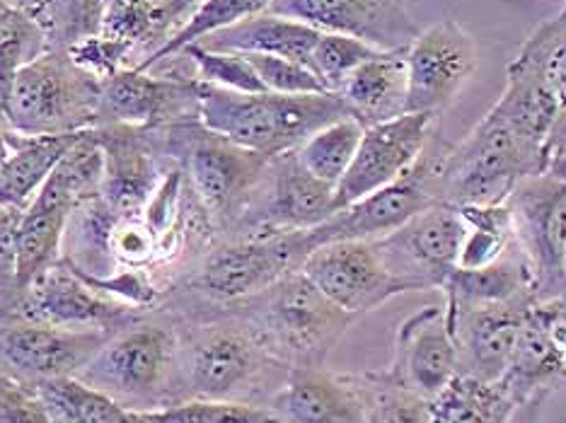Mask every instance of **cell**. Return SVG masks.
<instances>
[{
    "label": "cell",
    "instance_id": "6da1fadb",
    "mask_svg": "<svg viewBox=\"0 0 566 423\" xmlns=\"http://www.w3.org/2000/svg\"><path fill=\"white\" fill-rule=\"evenodd\" d=\"M545 168L547 140L496 102L465 140L458 146L443 140L433 165V191L448 207H496Z\"/></svg>",
    "mask_w": 566,
    "mask_h": 423
},
{
    "label": "cell",
    "instance_id": "7a4b0ae2",
    "mask_svg": "<svg viewBox=\"0 0 566 423\" xmlns=\"http://www.w3.org/2000/svg\"><path fill=\"white\" fill-rule=\"evenodd\" d=\"M344 117L349 112L334 93H233L199 83V121L266 158L298 150L319 128Z\"/></svg>",
    "mask_w": 566,
    "mask_h": 423
},
{
    "label": "cell",
    "instance_id": "3957f363",
    "mask_svg": "<svg viewBox=\"0 0 566 423\" xmlns=\"http://www.w3.org/2000/svg\"><path fill=\"white\" fill-rule=\"evenodd\" d=\"M269 353L256 329L233 313H221L179 335V394L203 400L250 402L276 373H289ZM254 404V402H250Z\"/></svg>",
    "mask_w": 566,
    "mask_h": 423
},
{
    "label": "cell",
    "instance_id": "277c9868",
    "mask_svg": "<svg viewBox=\"0 0 566 423\" xmlns=\"http://www.w3.org/2000/svg\"><path fill=\"white\" fill-rule=\"evenodd\" d=\"M221 310L248 319L269 353L289 368L325 366L329 351L358 319L323 296L301 268L260 296Z\"/></svg>",
    "mask_w": 566,
    "mask_h": 423
},
{
    "label": "cell",
    "instance_id": "5b68a950",
    "mask_svg": "<svg viewBox=\"0 0 566 423\" xmlns=\"http://www.w3.org/2000/svg\"><path fill=\"white\" fill-rule=\"evenodd\" d=\"M163 156L179 162L218 230L228 235L250 207L269 160L206 128L199 117L156 128Z\"/></svg>",
    "mask_w": 566,
    "mask_h": 423
},
{
    "label": "cell",
    "instance_id": "8992f818",
    "mask_svg": "<svg viewBox=\"0 0 566 423\" xmlns=\"http://www.w3.org/2000/svg\"><path fill=\"white\" fill-rule=\"evenodd\" d=\"M132 412H156L179 394V331L134 322L117 331L78 376Z\"/></svg>",
    "mask_w": 566,
    "mask_h": 423
},
{
    "label": "cell",
    "instance_id": "52a82bcc",
    "mask_svg": "<svg viewBox=\"0 0 566 423\" xmlns=\"http://www.w3.org/2000/svg\"><path fill=\"white\" fill-rule=\"evenodd\" d=\"M8 124L24 136H69L99 124V81L75 66L69 51L46 49L18 71Z\"/></svg>",
    "mask_w": 566,
    "mask_h": 423
},
{
    "label": "cell",
    "instance_id": "ba28073f",
    "mask_svg": "<svg viewBox=\"0 0 566 423\" xmlns=\"http://www.w3.org/2000/svg\"><path fill=\"white\" fill-rule=\"evenodd\" d=\"M311 252L307 230L216 240L185 281V290L203 303L230 307L260 296L281 278L298 272Z\"/></svg>",
    "mask_w": 566,
    "mask_h": 423
},
{
    "label": "cell",
    "instance_id": "9c48e42d",
    "mask_svg": "<svg viewBox=\"0 0 566 423\" xmlns=\"http://www.w3.org/2000/svg\"><path fill=\"white\" fill-rule=\"evenodd\" d=\"M535 303L566 298V179L527 177L506 199Z\"/></svg>",
    "mask_w": 566,
    "mask_h": 423
},
{
    "label": "cell",
    "instance_id": "30bf717a",
    "mask_svg": "<svg viewBox=\"0 0 566 423\" xmlns=\"http://www.w3.org/2000/svg\"><path fill=\"white\" fill-rule=\"evenodd\" d=\"M337 211V187L307 172L295 150H291L269 160L250 207L228 237L313 230L327 223Z\"/></svg>",
    "mask_w": 566,
    "mask_h": 423
},
{
    "label": "cell",
    "instance_id": "8fae6325",
    "mask_svg": "<svg viewBox=\"0 0 566 423\" xmlns=\"http://www.w3.org/2000/svg\"><path fill=\"white\" fill-rule=\"evenodd\" d=\"M441 146L443 138L439 128L431 136L427 150L421 152L415 168L397 179V182L349 203V207L334 213L327 223L307 230V240H311L313 250L344 240H380L395 233L397 228H402L417 213L439 203L433 191V165L436 158H439Z\"/></svg>",
    "mask_w": 566,
    "mask_h": 423
},
{
    "label": "cell",
    "instance_id": "7c38bea8",
    "mask_svg": "<svg viewBox=\"0 0 566 423\" xmlns=\"http://www.w3.org/2000/svg\"><path fill=\"white\" fill-rule=\"evenodd\" d=\"M301 272L323 296L356 317L415 290L409 281L390 272L376 242L366 240L319 245L305 256Z\"/></svg>",
    "mask_w": 566,
    "mask_h": 423
},
{
    "label": "cell",
    "instance_id": "4fadbf2b",
    "mask_svg": "<svg viewBox=\"0 0 566 423\" xmlns=\"http://www.w3.org/2000/svg\"><path fill=\"white\" fill-rule=\"evenodd\" d=\"M136 310L138 307L95 290L63 256L59 264L32 281L8 315L61 329L122 331L138 322Z\"/></svg>",
    "mask_w": 566,
    "mask_h": 423
},
{
    "label": "cell",
    "instance_id": "5bb4252c",
    "mask_svg": "<svg viewBox=\"0 0 566 423\" xmlns=\"http://www.w3.org/2000/svg\"><path fill=\"white\" fill-rule=\"evenodd\" d=\"M117 331L61 329L0 313V363L30 384L73 378Z\"/></svg>",
    "mask_w": 566,
    "mask_h": 423
},
{
    "label": "cell",
    "instance_id": "9a60e30c",
    "mask_svg": "<svg viewBox=\"0 0 566 423\" xmlns=\"http://www.w3.org/2000/svg\"><path fill=\"white\" fill-rule=\"evenodd\" d=\"M199 117V81L195 71L124 68L99 83V124L160 128Z\"/></svg>",
    "mask_w": 566,
    "mask_h": 423
},
{
    "label": "cell",
    "instance_id": "2e32d148",
    "mask_svg": "<svg viewBox=\"0 0 566 423\" xmlns=\"http://www.w3.org/2000/svg\"><path fill=\"white\" fill-rule=\"evenodd\" d=\"M407 63V114L441 117L478 68V42L458 20H441L409 44Z\"/></svg>",
    "mask_w": 566,
    "mask_h": 423
},
{
    "label": "cell",
    "instance_id": "e0dca14e",
    "mask_svg": "<svg viewBox=\"0 0 566 423\" xmlns=\"http://www.w3.org/2000/svg\"><path fill=\"white\" fill-rule=\"evenodd\" d=\"M441 117L433 114H402V117L366 126L352 168L337 184V209L364 199L373 191L397 182L415 168L431 136L439 131Z\"/></svg>",
    "mask_w": 566,
    "mask_h": 423
},
{
    "label": "cell",
    "instance_id": "ac0fdd59",
    "mask_svg": "<svg viewBox=\"0 0 566 423\" xmlns=\"http://www.w3.org/2000/svg\"><path fill=\"white\" fill-rule=\"evenodd\" d=\"M462 237L465 223L460 211L448 203H433L395 233L373 242L395 276L409 281L415 290H429L439 288L458 266Z\"/></svg>",
    "mask_w": 566,
    "mask_h": 423
},
{
    "label": "cell",
    "instance_id": "d6986e66",
    "mask_svg": "<svg viewBox=\"0 0 566 423\" xmlns=\"http://www.w3.org/2000/svg\"><path fill=\"white\" fill-rule=\"evenodd\" d=\"M95 138L105 152V179L99 199L117 218H136L146 211L163 182L167 168L156 128H134L124 124L97 126ZM172 162V160H170Z\"/></svg>",
    "mask_w": 566,
    "mask_h": 423
},
{
    "label": "cell",
    "instance_id": "ffe728a7",
    "mask_svg": "<svg viewBox=\"0 0 566 423\" xmlns=\"http://www.w3.org/2000/svg\"><path fill=\"white\" fill-rule=\"evenodd\" d=\"M266 12L354 36L380 51L407 49L421 32L405 0H274Z\"/></svg>",
    "mask_w": 566,
    "mask_h": 423
},
{
    "label": "cell",
    "instance_id": "44dd1931",
    "mask_svg": "<svg viewBox=\"0 0 566 423\" xmlns=\"http://www.w3.org/2000/svg\"><path fill=\"white\" fill-rule=\"evenodd\" d=\"M423 400L439 394L458 376V343L446 305H427L397 329L392 363L385 368Z\"/></svg>",
    "mask_w": 566,
    "mask_h": 423
},
{
    "label": "cell",
    "instance_id": "7402d4cb",
    "mask_svg": "<svg viewBox=\"0 0 566 423\" xmlns=\"http://www.w3.org/2000/svg\"><path fill=\"white\" fill-rule=\"evenodd\" d=\"M269 409L281 423H368L364 373L291 368Z\"/></svg>",
    "mask_w": 566,
    "mask_h": 423
},
{
    "label": "cell",
    "instance_id": "603a6c76",
    "mask_svg": "<svg viewBox=\"0 0 566 423\" xmlns=\"http://www.w3.org/2000/svg\"><path fill=\"white\" fill-rule=\"evenodd\" d=\"M533 300L489 305L478 310H450L448 322L458 343V373L496 382L504 378L516 351L521 327Z\"/></svg>",
    "mask_w": 566,
    "mask_h": 423
},
{
    "label": "cell",
    "instance_id": "cb8c5ba5",
    "mask_svg": "<svg viewBox=\"0 0 566 423\" xmlns=\"http://www.w3.org/2000/svg\"><path fill=\"white\" fill-rule=\"evenodd\" d=\"M555 305L557 300L533 303L527 307L516 351H513L506 373L501 378V384L511 392L518 406L566 378L564 353L555 341V335H552Z\"/></svg>",
    "mask_w": 566,
    "mask_h": 423
},
{
    "label": "cell",
    "instance_id": "d4e9b609",
    "mask_svg": "<svg viewBox=\"0 0 566 423\" xmlns=\"http://www.w3.org/2000/svg\"><path fill=\"white\" fill-rule=\"evenodd\" d=\"M409 49V46H407ZM407 49L378 51L358 66L339 89L349 117L364 126L382 124L407 114L409 63Z\"/></svg>",
    "mask_w": 566,
    "mask_h": 423
},
{
    "label": "cell",
    "instance_id": "484cf974",
    "mask_svg": "<svg viewBox=\"0 0 566 423\" xmlns=\"http://www.w3.org/2000/svg\"><path fill=\"white\" fill-rule=\"evenodd\" d=\"M75 209L54 199L46 191H36L30 207L20 211L15 228L18 250V286L20 296L40 278L46 268L63 260V240Z\"/></svg>",
    "mask_w": 566,
    "mask_h": 423
},
{
    "label": "cell",
    "instance_id": "4316f807",
    "mask_svg": "<svg viewBox=\"0 0 566 423\" xmlns=\"http://www.w3.org/2000/svg\"><path fill=\"white\" fill-rule=\"evenodd\" d=\"M450 310H478L489 305L533 300V276L518 245L504 260L484 268H453L439 286Z\"/></svg>",
    "mask_w": 566,
    "mask_h": 423
},
{
    "label": "cell",
    "instance_id": "83f0119b",
    "mask_svg": "<svg viewBox=\"0 0 566 423\" xmlns=\"http://www.w3.org/2000/svg\"><path fill=\"white\" fill-rule=\"evenodd\" d=\"M319 30L311 24L262 12L252 20H244L233 28L213 32L199 44L213 51H235V54H266L289 59L311 68L313 49L319 40Z\"/></svg>",
    "mask_w": 566,
    "mask_h": 423
},
{
    "label": "cell",
    "instance_id": "f1b7e54d",
    "mask_svg": "<svg viewBox=\"0 0 566 423\" xmlns=\"http://www.w3.org/2000/svg\"><path fill=\"white\" fill-rule=\"evenodd\" d=\"M83 134L24 136L12 131L10 150L0 162V207L6 211L28 209L56 162Z\"/></svg>",
    "mask_w": 566,
    "mask_h": 423
},
{
    "label": "cell",
    "instance_id": "f546056e",
    "mask_svg": "<svg viewBox=\"0 0 566 423\" xmlns=\"http://www.w3.org/2000/svg\"><path fill=\"white\" fill-rule=\"evenodd\" d=\"M518 402L501 384L458 373L429 400L431 423H509Z\"/></svg>",
    "mask_w": 566,
    "mask_h": 423
},
{
    "label": "cell",
    "instance_id": "4dcf8cb0",
    "mask_svg": "<svg viewBox=\"0 0 566 423\" xmlns=\"http://www.w3.org/2000/svg\"><path fill=\"white\" fill-rule=\"evenodd\" d=\"M22 12L40 30L46 49L69 51L102 30L107 0H30Z\"/></svg>",
    "mask_w": 566,
    "mask_h": 423
},
{
    "label": "cell",
    "instance_id": "1f68e13d",
    "mask_svg": "<svg viewBox=\"0 0 566 423\" xmlns=\"http://www.w3.org/2000/svg\"><path fill=\"white\" fill-rule=\"evenodd\" d=\"M272 3L274 0H203L199 10L187 20L185 28L179 30L170 42L163 44L158 51H153L144 61H138L134 68H158L165 61L175 59L179 51L187 49L189 44H199L213 32H221L226 28H233V24L262 15V12L272 8Z\"/></svg>",
    "mask_w": 566,
    "mask_h": 423
},
{
    "label": "cell",
    "instance_id": "d6a6232c",
    "mask_svg": "<svg viewBox=\"0 0 566 423\" xmlns=\"http://www.w3.org/2000/svg\"><path fill=\"white\" fill-rule=\"evenodd\" d=\"M51 423H126L132 409L81 378H59L36 384Z\"/></svg>",
    "mask_w": 566,
    "mask_h": 423
},
{
    "label": "cell",
    "instance_id": "836d02e7",
    "mask_svg": "<svg viewBox=\"0 0 566 423\" xmlns=\"http://www.w3.org/2000/svg\"><path fill=\"white\" fill-rule=\"evenodd\" d=\"M506 68L535 75L557 99L562 119L566 117V8L527 36Z\"/></svg>",
    "mask_w": 566,
    "mask_h": 423
},
{
    "label": "cell",
    "instance_id": "e575fe53",
    "mask_svg": "<svg viewBox=\"0 0 566 423\" xmlns=\"http://www.w3.org/2000/svg\"><path fill=\"white\" fill-rule=\"evenodd\" d=\"M465 223V237L458 254V268H484L516 247L509 203L496 207H455Z\"/></svg>",
    "mask_w": 566,
    "mask_h": 423
},
{
    "label": "cell",
    "instance_id": "d590c367",
    "mask_svg": "<svg viewBox=\"0 0 566 423\" xmlns=\"http://www.w3.org/2000/svg\"><path fill=\"white\" fill-rule=\"evenodd\" d=\"M366 126L354 117H344L319 128L305 144L295 150L303 168L323 179L327 184L337 187L346 170L352 168L354 156L361 144Z\"/></svg>",
    "mask_w": 566,
    "mask_h": 423
},
{
    "label": "cell",
    "instance_id": "8d00e7d4",
    "mask_svg": "<svg viewBox=\"0 0 566 423\" xmlns=\"http://www.w3.org/2000/svg\"><path fill=\"white\" fill-rule=\"evenodd\" d=\"M368 423H431L429 400L392 380L388 370L364 373Z\"/></svg>",
    "mask_w": 566,
    "mask_h": 423
},
{
    "label": "cell",
    "instance_id": "74e56055",
    "mask_svg": "<svg viewBox=\"0 0 566 423\" xmlns=\"http://www.w3.org/2000/svg\"><path fill=\"white\" fill-rule=\"evenodd\" d=\"M153 423H281L269 406L230 400L189 396L156 412H144Z\"/></svg>",
    "mask_w": 566,
    "mask_h": 423
},
{
    "label": "cell",
    "instance_id": "f35d334b",
    "mask_svg": "<svg viewBox=\"0 0 566 423\" xmlns=\"http://www.w3.org/2000/svg\"><path fill=\"white\" fill-rule=\"evenodd\" d=\"M177 56H185L191 63V71H195V78L199 83L233 89V93H266L260 75H256L244 54L189 44Z\"/></svg>",
    "mask_w": 566,
    "mask_h": 423
},
{
    "label": "cell",
    "instance_id": "ab89813d",
    "mask_svg": "<svg viewBox=\"0 0 566 423\" xmlns=\"http://www.w3.org/2000/svg\"><path fill=\"white\" fill-rule=\"evenodd\" d=\"M378 51L380 49L370 46L361 40H354V36L323 32L313 49L311 71L317 75V81L325 85L327 93L337 95L346 78H349L364 61L376 56Z\"/></svg>",
    "mask_w": 566,
    "mask_h": 423
},
{
    "label": "cell",
    "instance_id": "60d3db41",
    "mask_svg": "<svg viewBox=\"0 0 566 423\" xmlns=\"http://www.w3.org/2000/svg\"><path fill=\"white\" fill-rule=\"evenodd\" d=\"M252 63V68L260 75L266 93L279 95H313V93H327L325 85L317 81V75L289 59L266 56V54H244Z\"/></svg>",
    "mask_w": 566,
    "mask_h": 423
},
{
    "label": "cell",
    "instance_id": "b9f144b4",
    "mask_svg": "<svg viewBox=\"0 0 566 423\" xmlns=\"http://www.w3.org/2000/svg\"><path fill=\"white\" fill-rule=\"evenodd\" d=\"M69 56L73 59L75 66L81 71H85L87 75H93L99 83L112 78V75H117L124 68H132V56H134V49L126 46L117 40H112L107 34H93L87 36V40L73 44L69 49Z\"/></svg>",
    "mask_w": 566,
    "mask_h": 423
},
{
    "label": "cell",
    "instance_id": "7bdbcfd3",
    "mask_svg": "<svg viewBox=\"0 0 566 423\" xmlns=\"http://www.w3.org/2000/svg\"><path fill=\"white\" fill-rule=\"evenodd\" d=\"M0 423H51L40 390L0 363Z\"/></svg>",
    "mask_w": 566,
    "mask_h": 423
},
{
    "label": "cell",
    "instance_id": "ee69618b",
    "mask_svg": "<svg viewBox=\"0 0 566 423\" xmlns=\"http://www.w3.org/2000/svg\"><path fill=\"white\" fill-rule=\"evenodd\" d=\"M18 215L20 211H6L0 215V313H8L20 298L15 250Z\"/></svg>",
    "mask_w": 566,
    "mask_h": 423
},
{
    "label": "cell",
    "instance_id": "f6af8a7d",
    "mask_svg": "<svg viewBox=\"0 0 566 423\" xmlns=\"http://www.w3.org/2000/svg\"><path fill=\"white\" fill-rule=\"evenodd\" d=\"M163 0H107V8L112 6H160Z\"/></svg>",
    "mask_w": 566,
    "mask_h": 423
},
{
    "label": "cell",
    "instance_id": "bcb514c9",
    "mask_svg": "<svg viewBox=\"0 0 566 423\" xmlns=\"http://www.w3.org/2000/svg\"><path fill=\"white\" fill-rule=\"evenodd\" d=\"M126 423H153L144 412H132L126 419Z\"/></svg>",
    "mask_w": 566,
    "mask_h": 423
},
{
    "label": "cell",
    "instance_id": "7dc6e473",
    "mask_svg": "<svg viewBox=\"0 0 566 423\" xmlns=\"http://www.w3.org/2000/svg\"><path fill=\"white\" fill-rule=\"evenodd\" d=\"M15 6L12 3H8V0H0V12H8V10H12Z\"/></svg>",
    "mask_w": 566,
    "mask_h": 423
},
{
    "label": "cell",
    "instance_id": "c3c4849f",
    "mask_svg": "<svg viewBox=\"0 0 566 423\" xmlns=\"http://www.w3.org/2000/svg\"><path fill=\"white\" fill-rule=\"evenodd\" d=\"M28 3H30V0H15V3H12V6H15V8H20V10H22L24 6H28Z\"/></svg>",
    "mask_w": 566,
    "mask_h": 423
},
{
    "label": "cell",
    "instance_id": "681fc988",
    "mask_svg": "<svg viewBox=\"0 0 566 423\" xmlns=\"http://www.w3.org/2000/svg\"><path fill=\"white\" fill-rule=\"evenodd\" d=\"M3 213H6V209H3V207H0V215H3Z\"/></svg>",
    "mask_w": 566,
    "mask_h": 423
}]
</instances>
